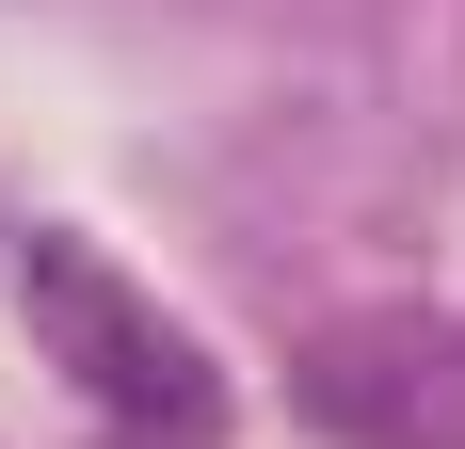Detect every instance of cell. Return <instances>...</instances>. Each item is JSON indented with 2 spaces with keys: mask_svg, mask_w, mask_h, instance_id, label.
Wrapping results in <instances>:
<instances>
[{
  "mask_svg": "<svg viewBox=\"0 0 465 449\" xmlns=\"http://www.w3.org/2000/svg\"><path fill=\"white\" fill-rule=\"evenodd\" d=\"M289 402L353 449H465V321H433V305L322 321L289 354Z\"/></svg>",
  "mask_w": 465,
  "mask_h": 449,
  "instance_id": "7a4b0ae2",
  "label": "cell"
},
{
  "mask_svg": "<svg viewBox=\"0 0 465 449\" xmlns=\"http://www.w3.org/2000/svg\"><path fill=\"white\" fill-rule=\"evenodd\" d=\"M16 305H33L48 354L81 369V402L129 417V449H209V434H225V369H209V337H193V321H161L129 273L96 257V241L33 224V241H16Z\"/></svg>",
  "mask_w": 465,
  "mask_h": 449,
  "instance_id": "6da1fadb",
  "label": "cell"
}]
</instances>
